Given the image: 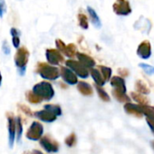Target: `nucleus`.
Wrapping results in <instances>:
<instances>
[{"label": "nucleus", "instance_id": "f03ea898", "mask_svg": "<svg viewBox=\"0 0 154 154\" xmlns=\"http://www.w3.org/2000/svg\"><path fill=\"white\" fill-rule=\"evenodd\" d=\"M32 91L42 101H50L54 96V90L52 85L46 81H43L35 85Z\"/></svg>", "mask_w": 154, "mask_h": 154}, {"label": "nucleus", "instance_id": "39448f33", "mask_svg": "<svg viewBox=\"0 0 154 154\" xmlns=\"http://www.w3.org/2000/svg\"><path fill=\"white\" fill-rule=\"evenodd\" d=\"M112 9L118 16H128L131 13L129 0H116L112 6Z\"/></svg>", "mask_w": 154, "mask_h": 154}, {"label": "nucleus", "instance_id": "f8f14e48", "mask_svg": "<svg viewBox=\"0 0 154 154\" xmlns=\"http://www.w3.org/2000/svg\"><path fill=\"white\" fill-rule=\"evenodd\" d=\"M137 54L142 59H148L151 54L150 43L149 41H143L140 44L137 49Z\"/></svg>", "mask_w": 154, "mask_h": 154}, {"label": "nucleus", "instance_id": "7c9ffc66", "mask_svg": "<svg viewBox=\"0 0 154 154\" xmlns=\"http://www.w3.org/2000/svg\"><path fill=\"white\" fill-rule=\"evenodd\" d=\"M64 142L68 147H73L76 144V135L73 132L71 133L67 138H65Z\"/></svg>", "mask_w": 154, "mask_h": 154}, {"label": "nucleus", "instance_id": "c9c22d12", "mask_svg": "<svg viewBox=\"0 0 154 154\" xmlns=\"http://www.w3.org/2000/svg\"><path fill=\"white\" fill-rule=\"evenodd\" d=\"M146 122H147V123H148L149 129L151 130V131H152L153 134H154V121L149 120V119H146Z\"/></svg>", "mask_w": 154, "mask_h": 154}, {"label": "nucleus", "instance_id": "72a5a7b5", "mask_svg": "<svg viewBox=\"0 0 154 154\" xmlns=\"http://www.w3.org/2000/svg\"><path fill=\"white\" fill-rule=\"evenodd\" d=\"M18 108H19V110L20 111H22L24 113H26V115H28V116H33V113H32V112H31V110L26 106V105H24V104H18Z\"/></svg>", "mask_w": 154, "mask_h": 154}, {"label": "nucleus", "instance_id": "9b49d317", "mask_svg": "<svg viewBox=\"0 0 154 154\" xmlns=\"http://www.w3.org/2000/svg\"><path fill=\"white\" fill-rule=\"evenodd\" d=\"M8 118V141L9 147L12 148L16 140V119L11 112L7 113Z\"/></svg>", "mask_w": 154, "mask_h": 154}, {"label": "nucleus", "instance_id": "7ed1b4c3", "mask_svg": "<svg viewBox=\"0 0 154 154\" xmlns=\"http://www.w3.org/2000/svg\"><path fill=\"white\" fill-rule=\"evenodd\" d=\"M29 59V51L26 47H19L15 54L14 61L15 64L17 68L19 75H25L26 70V64Z\"/></svg>", "mask_w": 154, "mask_h": 154}, {"label": "nucleus", "instance_id": "aec40b11", "mask_svg": "<svg viewBox=\"0 0 154 154\" xmlns=\"http://www.w3.org/2000/svg\"><path fill=\"white\" fill-rule=\"evenodd\" d=\"M142 114L146 116V119L154 121V106H149V104H140Z\"/></svg>", "mask_w": 154, "mask_h": 154}, {"label": "nucleus", "instance_id": "423d86ee", "mask_svg": "<svg viewBox=\"0 0 154 154\" xmlns=\"http://www.w3.org/2000/svg\"><path fill=\"white\" fill-rule=\"evenodd\" d=\"M55 45H56L57 50L61 54H63L65 56H67L69 58H73L77 53L76 46L73 44H69L66 45L61 39L55 40Z\"/></svg>", "mask_w": 154, "mask_h": 154}, {"label": "nucleus", "instance_id": "a878e982", "mask_svg": "<svg viewBox=\"0 0 154 154\" xmlns=\"http://www.w3.org/2000/svg\"><path fill=\"white\" fill-rule=\"evenodd\" d=\"M26 100L30 103H33V104H38L42 102V100L33 91H27L26 93Z\"/></svg>", "mask_w": 154, "mask_h": 154}, {"label": "nucleus", "instance_id": "cd10ccee", "mask_svg": "<svg viewBox=\"0 0 154 154\" xmlns=\"http://www.w3.org/2000/svg\"><path fill=\"white\" fill-rule=\"evenodd\" d=\"M94 86H95L96 92H97L99 97L101 98V100H103V102H106V103L110 102V100H111V99H110V96H109L108 94L103 89V87H102V86H99V85H95Z\"/></svg>", "mask_w": 154, "mask_h": 154}, {"label": "nucleus", "instance_id": "0eeeda50", "mask_svg": "<svg viewBox=\"0 0 154 154\" xmlns=\"http://www.w3.org/2000/svg\"><path fill=\"white\" fill-rule=\"evenodd\" d=\"M43 132H44L43 125L38 122H34L31 124L30 128L27 130L26 136L28 140H40V138L43 135Z\"/></svg>", "mask_w": 154, "mask_h": 154}, {"label": "nucleus", "instance_id": "f257e3e1", "mask_svg": "<svg viewBox=\"0 0 154 154\" xmlns=\"http://www.w3.org/2000/svg\"><path fill=\"white\" fill-rule=\"evenodd\" d=\"M36 72L45 80L55 81L60 77L59 69L52 64L46 63H38L36 64Z\"/></svg>", "mask_w": 154, "mask_h": 154}, {"label": "nucleus", "instance_id": "e433bc0d", "mask_svg": "<svg viewBox=\"0 0 154 154\" xmlns=\"http://www.w3.org/2000/svg\"><path fill=\"white\" fill-rule=\"evenodd\" d=\"M118 72H120V74H122V76H128L129 75V72L126 69H119Z\"/></svg>", "mask_w": 154, "mask_h": 154}, {"label": "nucleus", "instance_id": "58836bf2", "mask_svg": "<svg viewBox=\"0 0 154 154\" xmlns=\"http://www.w3.org/2000/svg\"><path fill=\"white\" fill-rule=\"evenodd\" d=\"M1 85H2V74L0 72V86H1Z\"/></svg>", "mask_w": 154, "mask_h": 154}, {"label": "nucleus", "instance_id": "6e6552de", "mask_svg": "<svg viewBox=\"0 0 154 154\" xmlns=\"http://www.w3.org/2000/svg\"><path fill=\"white\" fill-rule=\"evenodd\" d=\"M40 145L47 152H57L59 149V143L49 135H45L40 138Z\"/></svg>", "mask_w": 154, "mask_h": 154}, {"label": "nucleus", "instance_id": "f3484780", "mask_svg": "<svg viewBox=\"0 0 154 154\" xmlns=\"http://www.w3.org/2000/svg\"><path fill=\"white\" fill-rule=\"evenodd\" d=\"M77 90L79 91L80 94H82L85 96H92L94 94L93 87L86 82L81 81L77 83Z\"/></svg>", "mask_w": 154, "mask_h": 154}, {"label": "nucleus", "instance_id": "4c0bfd02", "mask_svg": "<svg viewBox=\"0 0 154 154\" xmlns=\"http://www.w3.org/2000/svg\"><path fill=\"white\" fill-rule=\"evenodd\" d=\"M26 154H44L43 152H41L40 150H37V149H35L32 152H26Z\"/></svg>", "mask_w": 154, "mask_h": 154}, {"label": "nucleus", "instance_id": "473e14b6", "mask_svg": "<svg viewBox=\"0 0 154 154\" xmlns=\"http://www.w3.org/2000/svg\"><path fill=\"white\" fill-rule=\"evenodd\" d=\"M7 12V5L5 0H0V17H3Z\"/></svg>", "mask_w": 154, "mask_h": 154}, {"label": "nucleus", "instance_id": "20e7f679", "mask_svg": "<svg viewBox=\"0 0 154 154\" xmlns=\"http://www.w3.org/2000/svg\"><path fill=\"white\" fill-rule=\"evenodd\" d=\"M65 65L66 67L70 68L77 75V77H81L83 79H86L90 74L88 69L85 67L79 61L69 59L65 61Z\"/></svg>", "mask_w": 154, "mask_h": 154}, {"label": "nucleus", "instance_id": "5701e85b", "mask_svg": "<svg viewBox=\"0 0 154 154\" xmlns=\"http://www.w3.org/2000/svg\"><path fill=\"white\" fill-rule=\"evenodd\" d=\"M131 96L139 104H149V101L148 100V98L146 96H144L143 94H140V93L131 92Z\"/></svg>", "mask_w": 154, "mask_h": 154}, {"label": "nucleus", "instance_id": "bb28decb", "mask_svg": "<svg viewBox=\"0 0 154 154\" xmlns=\"http://www.w3.org/2000/svg\"><path fill=\"white\" fill-rule=\"evenodd\" d=\"M23 133V124H22V120L21 117H17L16 118V134H17V141L20 140L21 136Z\"/></svg>", "mask_w": 154, "mask_h": 154}, {"label": "nucleus", "instance_id": "9d476101", "mask_svg": "<svg viewBox=\"0 0 154 154\" xmlns=\"http://www.w3.org/2000/svg\"><path fill=\"white\" fill-rule=\"evenodd\" d=\"M60 76L63 78L64 83H66L70 85H77V83L79 82L77 75L68 67H61Z\"/></svg>", "mask_w": 154, "mask_h": 154}, {"label": "nucleus", "instance_id": "a211bd4d", "mask_svg": "<svg viewBox=\"0 0 154 154\" xmlns=\"http://www.w3.org/2000/svg\"><path fill=\"white\" fill-rule=\"evenodd\" d=\"M90 74L92 75L93 79L95 83V85H99V86H103L105 85V80L103 79V77L100 72L99 69H94V68H92L91 71H90Z\"/></svg>", "mask_w": 154, "mask_h": 154}, {"label": "nucleus", "instance_id": "6ab92c4d", "mask_svg": "<svg viewBox=\"0 0 154 154\" xmlns=\"http://www.w3.org/2000/svg\"><path fill=\"white\" fill-rule=\"evenodd\" d=\"M87 11H88V14L90 16V18L92 20V23L93 25L96 27V28H100L102 26V23H101V20H100V17L99 16L97 15V13L95 12V10L91 8V7H87Z\"/></svg>", "mask_w": 154, "mask_h": 154}, {"label": "nucleus", "instance_id": "393cba45", "mask_svg": "<svg viewBox=\"0 0 154 154\" xmlns=\"http://www.w3.org/2000/svg\"><path fill=\"white\" fill-rule=\"evenodd\" d=\"M135 87L138 91V93L141 94H149V89L148 88V86L146 85V84L144 82H142L141 80H138L135 84Z\"/></svg>", "mask_w": 154, "mask_h": 154}, {"label": "nucleus", "instance_id": "2f4dec72", "mask_svg": "<svg viewBox=\"0 0 154 154\" xmlns=\"http://www.w3.org/2000/svg\"><path fill=\"white\" fill-rule=\"evenodd\" d=\"M140 68L143 69V71L147 73V74H153L154 73V67L151 65H149L147 63H140L139 64Z\"/></svg>", "mask_w": 154, "mask_h": 154}, {"label": "nucleus", "instance_id": "f704fd0d", "mask_svg": "<svg viewBox=\"0 0 154 154\" xmlns=\"http://www.w3.org/2000/svg\"><path fill=\"white\" fill-rule=\"evenodd\" d=\"M2 51L5 54H10V47L7 40H5L2 44Z\"/></svg>", "mask_w": 154, "mask_h": 154}, {"label": "nucleus", "instance_id": "412c9836", "mask_svg": "<svg viewBox=\"0 0 154 154\" xmlns=\"http://www.w3.org/2000/svg\"><path fill=\"white\" fill-rule=\"evenodd\" d=\"M10 34H11V35H12L13 46H14L15 48H17V49L19 48V46H20V35H21L20 31H19L17 28L13 27V28H11V30H10Z\"/></svg>", "mask_w": 154, "mask_h": 154}, {"label": "nucleus", "instance_id": "c85d7f7f", "mask_svg": "<svg viewBox=\"0 0 154 154\" xmlns=\"http://www.w3.org/2000/svg\"><path fill=\"white\" fill-rule=\"evenodd\" d=\"M44 109H46L50 112H52L54 114H55L56 116H60L62 115V109L59 105L57 104H45L44 106Z\"/></svg>", "mask_w": 154, "mask_h": 154}, {"label": "nucleus", "instance_id": "1a4fd4ad", "mask_svg": "<svg viewBox=\"0 0 154 154\" xmlns=\"http://www.w3.org/2000/svg\"><path fill=\"white\" fill-rule=\"evenodd\" d=\"M45 57L48 63L52 65H59L64 61L63 54L57 49H46Z\"/></svg>", "mask_w": 154, "mask_h": 154}, {"label": "nucleus", "instance_id": "c756f323", "mask_svg": "<svg viewBox=\"0 0 154 154\" xmlns=\"http://www.w3.org/2000/svg\"><path fill=\"white\" fill-rule=\"evenodd\" d=\"M78 22H79V26L87 30L89 28V23H88V18L85 14H79L78 15Z\"/></svg>", "mask_w": 154, "mask_h": 154}, {"label": "nucleus", "instance_id": "b1692460", "mask_svg": "<svg viewBox=\"0 0 154 154\" xmlns=\"http://www.w3.org/2000/svg\"><path fill=\"white\" fill-rule=\"evenodd\" d=\"M103 77V79L105 80V82H108L110 81V79L112 78V69L110 67H107V66H104V65H100L99 68H98Z\"/></svg>", "mask_w": 154, "mask_h": 154}, {"label": "nucleus", "instance_id": "2eb2a0df", "mask_svg": "<svg viewBox=\"0 0 154 154\" xmlns=\"http://www.w3.org/2000/svg\"><path fill=\"white\" fill-rule=\"evenodd\" d=\"M123 108H124L125 112L128 114L133 115L137 118H141L143 116L142 112H141L140 107V104H133L130 102V103H126L124 104Z\"/></svg>", "mask_w": 154, "mask_h": 154}, {"label": "nucleus", "instance_id": "4be33fe9", "mask_svg": "<svg viewBox=\"0 0 154 154\" xmlns=\"http://www.w3.org/2000/svg\"><path fill=\"white\" fill-rule=\"evenodd\" d=\"M112 94L113 95V97L120 103H130L131 102V98L126 94V93H122L120 91H117L115 89H113L112 91Z\"/></svg>", "mask_w": 154, "mask_h": 154}, {"label": "nucleus", "instance_id": "ddd939ff", "mask_svg": "<svg viewBox=\"0 0 154 154\" xmlns=\"http://www.w3.org/2000/svg\"><path fill=\"white\" fill-rule=\"evenodd\" d=\"M34 115L37 119H39L40 121H43V122H53L57 119V116L55 114H54L52 112H50V111H48L46 109L35 112Z\"/></svg>", "mask_w": 154, "mask_h": 154}, {"label": "nucleus", "instance_id": "dca6fc26", "mask_svg": "<svg viewBox=\"0 0 154 154\" xmlns=\"http://www.w3.org/2000/svg\"><path fill=\"white\" fill-rule=\"evenodd\" d=\"M110 82L113 89L120 91L122 93H126L127 89H126V85H125V81L123 78H122L120 76H113L110 79Z\"/></svg>", "mask_w": 154, "mask_h": 154}, {"label": "nucleus", "instance_id": "ea45409f", "mask_svg": "<svg viewBox=\"0 0 154 154\" xmlns=\"http://www.w3.org/2000/svg\"><path fill=\"white\" fill-rule=\"evenodd\" d=\"M151 146H152V148L154 149V140H153V141H151Z\"/></svg>", "mask_w": 154, "mask_h": 154}, {"label": "nucleus", "instance_id": "4468645a", "mask_svg": "<svg viewBox=\"0 0 154 154\" xmlns=\"http://www.w3.org/2000/svg\"><path fill=\"white\" fill-rule=\"evenodd\" d=\"M76 57L78 59V61L87 69H92L95 66V61L93 59V57H91L88 54H85L84 53H76Z\"/></svg>", "mask_w": 154, "mask_h": 154}]
</instances>
